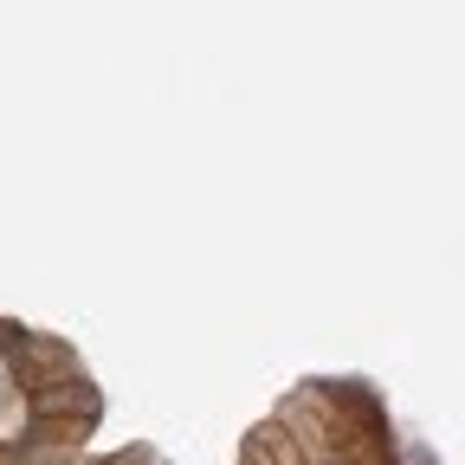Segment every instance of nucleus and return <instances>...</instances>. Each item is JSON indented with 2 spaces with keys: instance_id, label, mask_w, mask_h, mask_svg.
Segmentation results:
<instances>
[]
</instances>
